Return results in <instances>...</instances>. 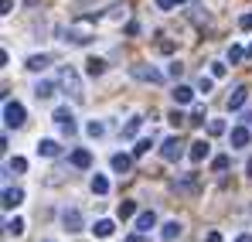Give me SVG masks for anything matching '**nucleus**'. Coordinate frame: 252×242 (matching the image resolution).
Wrapping results in <instances>:
<instances>
[{
    "label": "nucleus",
    "instance_id": "nucleus-1",
    "mask_svg": "<svg viewBox=\"0 0 252 242\" xmlns=\"http://www.w3.org/2000/svg\"><path fill=\"white\" fill-rule=\"evenodd\" d=\"M24 116H28V113H24L21 103H10V99L3 103V123H7V130H21V126H24Z\"/></svg>",
    "mask_w": 252,
    "mask_h": 242
},
{
    "label": "nucleus",
    "instance_id": "nucleus-2",
    "mask_svg": "<svg viewBox=\"0 0 252 242\" xmlns=\"http://www.w3.org/2000/svg\"><path fill=\"white\" fill-rule=\"evenodd\" d=\"M62 85H65V89L72 92V99H75V103H82V99H85L82 82H79V72H75L72 65H65V69H62Z\"/></svg>",
    "mask_w": 252,
    "mask_h": 242
},
{
    "label": "nucleus",
    "instance_id": "nucleus-3",
    "mask_svg": "<svg viewBox=\"0 0 252 242\" xmlns=\"http://www.w3.org/2000/svg\"><path fill=\"white\" fill-rule=\"evenodd\" d=\"M129 75L140 82H150V85H160L164 82V72H157L154 65H129Z\"/></svg>",
    "mask_w": 252,
    "mask_h": 242
},
{
    "label": "nucleus",
    "instance_id": "nucleus-4",
    "mask_svg": "<svg viewBox=\"0 0 252 242\" xmlns=\"http://www.w3.org/2000/svg\"><path fill=\"white\" fill-rule=\"evenodd\" d=\"M62 225H65V232H82V211L79 208H62Z\"/></svg>",
    "mask_w": 252,
    "mask_h": 242
},
{
    "label": "nucleus",
    "instance_id": "nucleus-5",
    "mask_svg": "<svg viewBox=\"0 0 252 242\" xmlns=\"http://www.w3.org/2000/svg\"><path fill=\"white\" fill-rule=\"evenodd\" d=\"M181 154H184V143H181L177 137H167V140L160 143V157H164V161H181Z\"/></svg>",
    "mask_w": 252,
    "mask_h": 242
},
{
    "label": "nucleus",
    "instance_id": "nucleus-6",
    "mask_svg": "<svg viewBox=\"0 0 252 242\" xmlns=\"http://www.w3.org/2000/svg\"><path fill=\"white\" fill-rule=\"evenodd\" d=\"M51 120L58 123V126H62V130H65V133H68V137H72V133H75V116H72V109H68V106H58V109H55V116H51Z\"/></svg>",
    "mask_w": 252,
    "mask_h": 242
},
{
    "label": "nucleus",
    "instance_id": "nucleus-7",
    "mask_svg": "<svg viewBox=\"0 0 252 242\" xmlns=\"http://www.w3.org/2000/svg\"><path fill=\"white\" fill-rule=\"evenodd\" d=\"M208 154H211V143H208V140H194V143H191V150H188V157H191L194 164H201Z\"/></svg>",
    "mask_w": 252,
    "mask_h": 242
},
{
    "label": "nucleus",
    "instance_id": "nucleus-8",
    "mask_svg": "<svg viewBox=\"0 0 252 242\" xmlns=\"http://www.w3.org/2000/svg\"><path fill=\"white\" fill-rule=\"evenodd\" d=\"M246 99H249V89H246V85L232 89V96H228V109H232V113H239V109L246 106Z\"/></svg>",
    "mask_w": 252,
    "mask_h": 242
},
{
    "label": "nucleus",
    "instance_id": "nucleus-9",
    "mask_svg": "<svg viewBox=\"0 0 252 242\" xmlns=\"http://www.w3.org/2000/svg\"><path fill=\"white\" fill-rule=\"evenodd\" d=\"M174 188H177L181 195H194V191H198V174H184L181 181H174Z\"/></svg>",
    "mask_w": 252,
    "mask_h": 242
},
{
    "label": "nucleus",
    "instance_id": "nucleus-10",
    "mask_svg": "<svg viewBox=\"0 0 252 242\" xmlns=\"http://www.w3.org/2000/svg\"><path fill=\"white\" fill-rule=\"evenodd\" d=\"M154 225H157V211H140V215H136V232L147 236Z\"/></svg>",
    "mask_w": 252,
    "mask_h": 242
},
{
    "label": "nucleus",
    "instance_id": "nucleus-11",
    "mask_svg": "<svg viewBox=\"0 0 252 242\" xmlns=\"http://www.w3.org/2000/svg\"><path fill=\"white\" fill-rule=\"evenodd\" d=\"M181 232H184V225H181L177 218H174V222H164V225H160V239H164V242H174L177 236H181Z\"/></svg>",
    "mask_w": 252,
    "mask_h": 242
},
{
    "label": "nucleus",
    "instance_id": "nucleus-12",
    "mask_svg": "<svg viewBox=\"0 0 252 242\" xmlns=\"http://www.w3.org/2000/svg\"><path fill=\"white\" fill-rule=\"evenodd\" d=\"M174 103L177 106H188V103H194V89H188V85H174Z\"/></svg>",
    "mask_w": 252,
    "mask_h": 242
},
{
    "label": "nucleus",
    "instance_id": "nucleus-13",
    "mask_svg": "<svg viewBox=\"0 0 252 242\" xmlns=\"http://www.w3.org/2000/svg\"><path fill=\"white\" fill-rule=\"evenodd\" d=\"M21 202H24V191H21V188H7V191H3V208H7V211L17 208Z\"/></svg>",
    "mask_w": 252,
    "mask_h": 242
},
{
    "label": "nucleus",
    "instance_id": "nucleus-14",
    "mask_svg": "<svg viewBox=\"0 0 252 242\" xmlns=\"http://www.w3.org/2000/svg\"><path fill=\"white\" fill-rule=\"evenodd\" d=\"M249 130H246V126H235V130H232V147H235V150H242V147H249Z\"/></svg>",
    "mask_w": 252,
    "mask_h": 242
},
{
    "label": "nucleus",
    "instance_id": "nucleus-15",
    "mask_svg": "<svg viewBox=\"0 0 252 242\" xmlns=\"http://www.w3.org/2000/svg\"><path fill=\"white\" fill-rule=\"evenodd\" d=\"M72 167L89 171V167H92V154H89V150H72Z\"/></svg>",
    "mask_w": 252,
    "mask_h": 242
},
{
    "label": "nucleus",
    "instance_id": "nucleus-16",
    "mask_svg": "<svg viewBox=\"0 0 252 242\" xmlns=\"http://www.w3.org/2000/svg\"><path fill=\"white\" fill-rule=\"evenodd\" d=\"M113 171L116 174H129V167H133V157H126V154H113Z\"/></svg>",
    "mask_w": 252,
    "mask_h": 242
},
{
    "label": "nucleus",
    "instance_id": "nucleus-17",
    "mask_svg": "<svg viewBox=\"0 0 252 242\" xmlns=\"http://www.w3.org/2000/svg\"><path fill=\"white\" fill-rule=\"evenodd\" d=\"M102 72H106V62H102V58H89V62H85V75H89V79H99Z\"/></svg>",
    "mask_w": 252,
    "mask_h": 242
},
{
    "label": "nucleus",
    "instance_id": "nucleus-18",
    "mask_svg": "<svg viewBox=\"0 0 252 242\" xmlns=\"http://www.w3.org/2000/svg\"><path fill=\"white\" fill-rule=\"evenodd\" d=\"M92 232H95V236H99V239H109V236H113V232H116V225H113V222H109V218H99V222H95V229H92Z\"/></svg>",
    "mask_w": 252,
    "mask_h": 242
},
{
    "label": "nucleus",
    "instance_id": "nucleus-19",
    "mask_svg": "<svg viewBox=\"0 0 252 242\" xmlns=\"http://www.w3.org/2000/svg\"><path fill=\"white\" fill-rule=\"evenodd\" d=\"M48 65H51L48 55H31V58H28V69H31V72H44Z\"/></svg>",
    "mask_w": 252,
    "mask_h": 242
},
{
    "label": "nucleus",
    "instance_id": "nucleus-20",
    "mask_svg": "<svg viewBox=\"0 0 252 242\" xmlns=\"http://www.w3.org/2000/svg\"><path fill=\"white\" fill-rule=\"evenodd\" d=\"M55 92H58L55 82H38V85H34V96H38V99H51Z\"/></svg>",
    "mask_w": 252,
    "mask_h": 242
},
{
    "label": "nucleus",
    "instance_id": "nucleus-21",
    "mask_svg": "<svg viewBox=\"0 0 252 242\" xmlns=\"http://www.w3.org/2000/svg\"><path fill=\"white\" fill-rule=\"evenodd\" d=\"M58 150H62V147H58L55 140H38V154H41V157H58Z\"/></svg>",
    "mask_w": 252,
    "mask_h": 242
},
{
    "label": "nucleus",
    "instance_id": "nucleus-22",
    "mask_svg": "<svg viewBox=\"0 0 252 242\" xmlns=\"http://www.w3.org/2000/svg\"><path fill=\"white\" fill-rule=\"evenodd\" d=\"M246 55H249V48H242V44H232V48H228V62H232V65H239Z\"/></svg>",
    "mask_w": 252,
    "mask_h": 242
},
{
    "label": "nucleus",
    "instance_id": "nucleus-23",
    "mask_svg": "<svg viewBox=\"0 0 252 242\" xmlns=\"http://www.w3.org/2000/svg\"><path fill=\"white\" fill-rule=\"evenodd\" d=\"M150 147H154V137H143V140H136V147H133V157H143V154H150Z\"/></svg>",
    "mask_w": 252,
    "mask_h": 242
},
{
    "label": "nucleus",
    "instance_id": "nucleus-24",
    "mask_svg": "<svg viewBox=\"0 0 252 242\" xmlns=\"http://www.w3.org/2000/svg\"><path fill=\"white\" fill-rule=\"evenodd\" d=\"M140 126H143V116H133V120L123 126V137H126V140H129V137H136V133H140Z\"/></svg>",
    "mask_w": 252,
    "mask_h": 242
},
{
    "label": "nucleus",
    "instance_id": "nucleus-25",
    "mask_svg": "<svg viewBox=\"0 0 252 242\" xmlns=\"http://www.w3.org/2000/svg\"><path fill=\"white\" fill-rule=\"evenodd\" d=\"M65 41H72V44H89V35H82V31H75V28H68V31H65Z\"/></svg>",
    "mask_w": 252,
    "mask_h": 242
},
{
    "label": "nucleus",
    "instance_id": "nucleus-26",
    "mask_svg": "<svg viewBox=\"0 0 252 242\" xmlns=\"http://www.w3.org/2000/svg\"><path fill=\"white\" fill-rule=\"evenodd\" d=\"M106 191H109V181H106L102 174H95V177H92V195H106Z\"/></svg>",
    "mask_w": 252,
    "mask_h": 242
},
{
    "label": "nucleus",
    "instance_id": "nucleus-27",
    "mask_svg": "<svg viewBox=\"0 0 252 242\" xmlns=\"http://www.w3.org/2000/svg\"><path fill=\"white\" fill-rule=\"evenodd\" d=\"M3 229H7V236H24V218H10Z\"/></svg>",
    "mask_w": 252,
    "mask_h": 242
},
{
    "label": "nucleus",
    "instance_id": "nucleus-28",
    "mask_svg": "<svg viewBox=\"0 0 252 242\" xmlns=\"http://www.w3.org/2000/svg\"><path fill=\"white\" fill-rule=\"evenodd\" d=\"M85 133H89L92 140H99V137L106 133V126H102V123H99V120H92V123H89V126H85Z\"/></svg>",
    "mask_w": 252,
    "mask_h": 242
},
{
    "label": "nucleus",
    "instance_id": "nucleus-29",
    "mask_svg": "<svg viewBox=\"0 0 252 242\" xmlns=\"http://www.w3.org/2000/svg\"><path fill=\"white\" fill-rule=\"evenodd\" d=\"M7 171H17V174H24V171H28V161H24V157H10V161H7Z\"/></svg>",
    "mask_w": 252,
    "mask_h": 242
},
{
    "label": "nucleus",
    "instance_id": "nucleus-30",
    "mask_svg": "<svg viewBox=\"0 0 252 242\" xmlns=\"http://www.w3.org/2000/svg\"><path fill=\"white\" fill-rule=\"evenodd\" d=\"M116 215H120L123 222H126V218H133V215H136V205H133V202H123V205H120V211H116Z\"/></svg>",
    "mask_w": 252,
    "mask_h": 242
},
{
    "label": "nucleus",
    "instance_id": "nucleus-31",
    "mask_svg": "<svg viewBox=\"0 0 252 242\" xmlns=\"http://www.w3.org/2000/svg\"><path fill=\"white\" fill-rule=\"evenodd\" d=\"M205 120H208V116H205V106H198V109H194V113H191V126H205Z\"/></svg>",
    "mask_w": 252,
    "mask_h": 242
},
{
    "label": "nucleus",
    "instance_id": "nucleus-32",
    "mask_svg": "<svg viewBox=\"0 0 252 242\" xmlns=\"http://www.w3.org/2000/svg\"><path fill=\"white\" fill-rule=\"evenodd\" d=\"M208 133L211 137H221L225 133V120H208Z\"/></svg>",
    "mask_w": 252,
    "mask_h": 242
},
{
    "label": "nucleus",
    "instance_id": "nucleus-33",
    "mask_svg": "<svg viewBox=\"0 0 252 242\" xmlns=\"http://www.w3.org/2000/svg\"><path fill=\"white\" fill-rule=\"evenodd\" d=\"M211 85H215V75H211V79H208V75H201V82H198V92H205V96H208Z\"/></svg>",
    "mask_w": 252,
    "mask_h": 242
},
{
    "label": "nucleus",
    "instance_id": "nucleus-34",
    "mask_svg": "<svg viewBox=\"0 0 252 242\" xmlns=\"http://www.w3.org/2000/svg\"><path fill=\"white\" fill-rule=\"evenodd\" d=\"M228 157H225V154H221V157H215V161H211V167H215V171H228Z\"/></svg>",
    "mask_w": 252,
    "mask_h": 242
},
{
    "label": "nucleus",
    "instance_id": "nucleus-35",
    "mask_svg": "<svg viewBox=\"0 0 252 242\" xmlns=\"http://www.w3.org/2000/svg\"><path fill=\"white\" fill-rule=\"evenodd\" d=\"M225 72H228V65H225V62H215V65H211V75H215V79H221Z\"/></svg>",
    "mask_w": 252,
    "mask_h": 242
},
{
    "label": "nucleus",
    "instance_id": "nucleus-36",
    "mask_svg": "<svg viewBox=\"0 0 252 242\" xmlns=\"http://www.w3.org/2000/svg\"><path fill=\"white\" fill-rule=\"evenodd\" d=\"M170 79H181V75H184V65H181V62H170Z\"/></svg>",
    "mask_w": 252,
    "mask_h": 242
},
{
    "label": "nucleus",
    "instance_id": "nucleus-37",
    "mask_svg": "<svg viewBox=\"0 0 252 242\" xmlns=\"http://www.w3.org/2000/svg\"><path fill=\"white\" fill-rule=\"evenodd\" d=\"M239 31H252V14H242L239 17Z\"/></svg>",
    "mask_w": 252,
    "mask_h": 242
},
{
    "label": "nucleus",
    "instance_id": "nucleus-38",
    "mask_svg": "<svg viewBox=\"0 0 252 242\" xmlns=\"http://www.w3.org/2000/svg\"><path fill=\"white\" fill-rule=\"evenodd\" d=\"M177 3H181V0H157V7H160V10H174Z\"/></svg>",
    "mask_w": 252,
    "mask_h": 242
},
{
    "label": "nucleus",
    "instance_id": "nucleus-39",
    "mask_svg": "<svg viewBox=\"0 0 252 242\" xmlns=\"http://www.w3.org/2000/svg\"><path fill=\"white\" fill-rule=\"evenodd\" d=\"M157 51H160V55H170V51H174V41H160Z\"/></svg>",
    "mask_w": 252,
    "mask_h": 242
},
{
    "label": "nucleus",
    "instance_id": "nucleus-40",
    "mask_svg": "<svg viewBox=\"0 0 252 242\" xmlns=\"http://www.w3.org/2000/svg\"><path fill=\"white\" fill-rule=\"evenodd\" d=\"M0 7H3V10H0V14H10V10H14V0H3V3H0Z\"/></svg>",
    "mask_w": 252,
    "mask_h": 242
},
{
    "label": "nucleus",
    "instance_id": "nucleus-41",
    "mask_svg": "<svg viewBox=\"0 0 252 242\" xmlns=\"http://www.w3.org/2000/svg\"><path fill=\"white\" fill-rule=\"evenodd\" d=\"M205 242H221V232H208V239Z\"/></svg>",
    "mask_w": 252,
    "mask_h": 242
},
{
    "label": "nucleus",
    "instance_id": "nucleus-42",
    "mask_svg": "<svg viewBox=\"0 0 252 242\" xmlns=\"http://www.w3.org/2000/svg\"><path fill=\"white\" fill-rule=\"evenodd\" d=\"M126 242H143V232H140V236H129Z\"/></svg>",
    "mask_w": 252,
    "mask_h": 242
},
{
    "label": "nucleus",
    "instance_id": "nucleus-43",
    "mask_svg": "<svg viewBox=\"0 0 252 242\" xmlns=\"http://www.w3.org/2000/svg\"><path fill=\"white\" fill-rule=\"evenodd\" d=\"M239 242H252V236H249V232H246V236H239Z\"/></svg>",
    "mask_w": 252,
    "mask_h": 242
},
{
    "label": "nucleus",
    "instance_id": "nucleus-44",
    "mask_svg": "<svg viewBox=\"0 0 252 242\" xmlns=\"http://www.w3.org/2000/svg\"><path fill=\"white\" fill-rule=\"evenodd\" d=\"M246 174H249V177H252V157H249V164H246Z\"/></svg>",
    "mask_w": 252,
    "mask_h": 242
},
{
    "label": "nucleus",
    "instance_id": "nucleus-45",
    "mask_svg": "<svg viewBox=\"0 0 252 242\" xmlns=\"http://www.w3.org/2000/svg\"><path fill=\"white\" fill-rule=\"evenodd\" d=\"M249 55H252V44H249Z\"/></svg>",
    "mask_w": 252,
    "mask_h": 242
}]
</instances>
